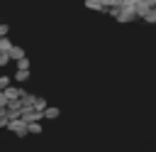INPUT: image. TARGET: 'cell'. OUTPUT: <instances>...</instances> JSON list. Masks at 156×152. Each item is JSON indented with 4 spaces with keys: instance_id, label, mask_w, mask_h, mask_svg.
Instances as JSON below:
<instances>
[{
    "instance_id": "obj_1",
    "label": "cell",
    "mask_w": 156,
    "mask_h": 152,
    "mask_svg": "<svg viewBox=\"0 0 156 152\" xmlns=\"http://www.w3.org/2000/svg\"><path fill=\"white\" fill-rule=\"evenodd\" d=\"M7 130H10L12 135H20V137L29 135V130H27V123H24L22 118H10V123H7Z\"/></svg>"
},
{
    "instance_id": "obj_2",
    "label": "cell",
    "mask_w": 156,
    "mask_h": 152,
    "mask_svg": "<svg viewBox=\"0 0 156 152\" xmlns=\"http://www.w3.org/2000/svg\"><path fill=\"white\" fill-rule=\"evenodd\" d=\"M20 118H22L24 123H37V120H41V118H44V113H41V110H37V108H24Z\"/></svg>"
},
{
    "instance_id": "obj_3",
    "label": "cell",
    "mask_w": 156,
    "mask_h": 152,
    "mask_svg": "<svg viewBox=\"0 0 156 152\" xmlns=\"http://www.w3.org/2000/svg\"><path fill=\"white\" fill-rule=\"evenodd\" d=\"M2 93H5V98H7V101H20L24 91H22L20 86H12V83H10L7 88H2Z\"/></svg>"
},
{
    "instance_id": "obj_4",
    "label": "cell",
    "mask_w": 156,
    "mask_h": 152,
    "mask_svg": "<svg viewBox=\"0 0 156 152\" xmlns=\"http://www.w3.org/2000/svg\"><path fill=\"white\" fill-rule=\"evenodd\" d=\"M34 98H37L34 93H27V91H24V93H22V98H20V103H22V110H24V108H34Z\"/></svg>"
},
{
    "instance_id": "obj_5",
    "label": "cell",
    "mask_w": 156,
    "mask_h": 152,
    "mask_svg": "<svg viewBox=\"0 0 156 152\" xmlns=\"http://www.w3.org/2000/svg\"><path fill=\"white\" fill-rule=\"evenodd\" d=\"M58 115H61V110H58L56 105H46V108H44V118H46V120H58Z\"/></svg>"
},
{
    "instance_id": "obj_6",
    "label": "cell",
    "mask_w": 156,
    "mask_h": 152,
    "mask_svg": "<svg viewBox=\"0 0 156 152\" xmlns=\"http://www.w3.org/2000/svg\"><path fill=\"white\" fill-rule=\"evenodd\" d=\"M12 78H15L17 83H24V81H29V69H17V71L12 74Z\"/></svg>"
},
{
    "instance_id": "obj_7",
    "label": "cell",
    "mask_w": 156,
    "mask_h": 152,
    "mask_svg": "<svg viewBox=\"0 0 156 152\" xmlns=\"http://www.w3.org/2000/svg\"><path fill=\"white\" fill-rule=\"evenodd\" d=\"M7 54H10V61H17V59H22V56H24V49H22V47H12Z\"/></svg>"
},
{
    "instance_id": "obj_8",
    "label": "cell",
    "mask_w": 156,
    "mask_h": 152,
    "mask_svg": "<svg viewBox=\"0 0 156 152\" xmlns=\"http://www.w3.org/2000/svg\"><path fill=\"white\" fill-rule=\"evenodd\" d=\"M144 22H149V25H156V7H149L146 12H144V17H141Z\"/></svg>"
},
{
    "instance_id": "obj_9",
    "label": "cell",
    "mask_w": 156,
    "mask_h": 152,
    "mask_svg": "<svg viewBox=\"0 0 156 152\" xmlns=\"http://www.w3.org/2000/svg\"><path fill=\"white\" fill-rule=\"evenodd\" d=\"M27 130H29V135H41V123L37 120V123H27Z\"/></svg>"
},
{
    "instance_id": "obj_10",
    "label": "cell",
    "mask_w": 156,
    "mask_h": 152,
    "mask_svg": "<svg viewBox=\"0 0 156 152\" xmlns=\"http://www.w3.org/2000/svg\"><path fill=\"white\" fill-rule=\"evenodd\" d=\"M46 105H49V103H46V98H44V96H37V98H34V108H37V110H41V113H44V108H46Z\"/></svg>"
},
{
    "instance_id": "obj_11",
    "label": "cell",
    "mask_w": 156,
    "mask_h": 152,
    "mask_svg": "<svg viewBox=\"0 0 156 152\" xmlns=\"http://www.w3.org/2000/svg\"><path fill=\"white\" fill-rule=\"evenodd\" d=\"M85 7H88V10L100 12V10H102V2H100V0H85Z\"/></svg>"
},
{
    "instance_id": "obj_12",
    "label": "cell",
    "mask_w": 156,
    "mask_h": 152,
    "mask_svg": "<svg viewBox=\"0 0 156 152\" xmlns=\"http://www.w3.org/2000/svg\"><path fill=\"white\" fill-rule=\"evenodd\" d=\"M102 2V10H112V7H119L122 0H100Z\"/></svg>"
},
{
    "instance_id": "obj_13",
    "label": "cell",
    "mask_w": 156,
    "mask_h": 152,
    "mask_svg": "<svg viewBox=\"0 0 156 152\" xmlns=\"http://www.w3.org/2000/svg\"><path fill=\"white\" fill-rule=\"evenodd\" d=\"M12 47H15V44H12L7 37H0V51H10Z\"/></svg>"
},
{
    "instance_id": "obj_14",
    "label": "cell",
    "mask_w": 156,
    "mask_h": 152,
    "mask_svg": "<svg viewBox=\"0 0 156 152\" xmlns=\"http://www.w3.org/2000/svg\"><path fill=\"white\" fill-rule=\"evenodd\" d=\"M32 64H29V59L27 56H22V59H17V69H29Z\"/></svg>"
},
{
    "instance_id": "obj_15",
    "label": "cell",
    "mask_w": 156,
    "mask_h": 152,
    "mask_svg": "<svg viewBox=\"0 0 156 152\" xmlns=\"http://www.w3.org/2000/svg\"><path fill=\"white\" fill-rule=\"evenodd\" d=\"M7 64H10V54H7V51H0V69L7 66Z\"/></svg>"
},
{
    "instance_id": "obj_16",
    "label": "cell",
    "mask_w": 156,
    "mask_h": 152,
    "mask_svg": "<svg viewBox=\"0 0 156 152\" xmlns=\"http://www.w3.org/2000/svg\"><path fill=\"white\" fill-rule=\"evenodd\" d=\"M10 83H12V78H10V76H0V88H7Z\"/></svg>"
},
{
    "instance_id": "obj_17",
    "label": "cell",
    "mask_w": 156,
    "mask_h": 152,
    "mask_svg": "<svg viewBox=\"0 0 156 152\" xmlns=\"http://www.w3.org/2000/svg\"><path fill=\"white\" fill-rule=\"evenodd\" d=\"M7 32H10V27H7V25H0V37H5Z\"/></svg>"
}]
</instances>
